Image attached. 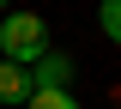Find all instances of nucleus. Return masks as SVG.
Returning <instances> with one entry per match:
<instances>
[{"mask_svg": "<svg viewBox=\"0 0 121 109\" xmlns=\"http://www.w3.org/2000/svg\"><path fill=\"white\" fill-rule=\"evenodd\" d=\"M48 55V18L43 12H6L0 18V61L36 67Z\"/></svg>", "mask_w": 121, "mask_h": 109, "instance_id": "1", "label": "nucleus"}, {"mask_svg": "<svg viewBox=\"0 0 121 109\" xmlns=\"http://www.w3.org/2000/svg\"><path fill=\"white\" fill-rule=\"evenodd\" d=\"M30 91H73V61H67V55H55V48H48L43 61L30 67Z\"/></svg>", "mask_w": 121, "mask_h": 109, "instance_id": "2", "label": "nucleus"}, {"mask_svg": "<svg viewBox=\"0 0 121 109\" xmlns=\"http://www.w3.org/2000/svg\"><path fill=\"white\" fill-rule=\"evenodd\" d=\"M24 97H30V67L0 61V103H18V109H24Z\"/></svg>", "mask_w": 121, "mask_h": 109, "instance_id": "3", "label": "nucleus"}, {"mask_svg": "<svg viewBox=\"0 0 121 109\" xmlns=\"http://www.w3.org/2000/svg\"><path fill=\"white\" fill-rule=\"evenodd\" d=\"M24 109H85V103H79L73 91H30Z\"/></svg>", "mask_w": 121, "mask_h": 109, "instance_id": "4", "label": "nucleus"}, {"mask_svg": "<svg viewBox=\"0 0 121 109\" xmlns=\"http://www.w3.org/2000/svg\"><path fill=\"white\" fill-rule=\"evenodd\" d=\"M97 24H103V36L121 48V0H97Z\"/></svg>", "mask_w": 121, "mask_h": 109, "instance_id": "5", "label": "nucleus"}, {"mask_svg": "<svg viewBox=\"0 0 121 109\" xmlns=\"http://www.w3.org/2000/svg\"><path fill=\"white\" fill-rule=\"evenodd\" d=\"M0 12H6V0H0Z\"/></svg>", "mask_w": 121, "mask_h": 109, "instance_id": "6", "label": "nucleus"}]
</instances>
